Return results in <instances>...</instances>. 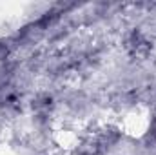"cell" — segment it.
<instances>
[{
    "instance_id": "cell-1",
    "label": "cell",
    "mask_w": 156,
    "mask_h": 155,
    "mask_svg": "<svg viewBox=\"0 0 156 155\" xmlns=\"http://www.w3.org/2000/svg\"><path fill=\"white\" fill-rule=\"evenodd\" d=\"M125 46H127V51L136 59H147L149 53L153 51V42H149V39H145V35L138 29L127 37Z\"/></svg>"
},
{
    "instance_id": "cell-2",
    "label": "cell",
    "mask_w": 156,
    "mask_h": 155,
    "mask_svg": "<svg viewBox=\"0 0 156 155\" xmlns=\"http://www.w3.org/2000/svg\"><path fill=\"white\" fill-rule=\"evenodd\" d=\"M153 135L156 137V122H154V126H153Z\"/></svg>"
}]
</instances>
